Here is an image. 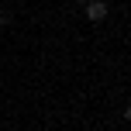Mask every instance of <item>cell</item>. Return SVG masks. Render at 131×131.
<instances>
[{
  "instance_id": "1",
  "label": "cell",
  "mask_w": 131,
  "mask_h": 131,
  "mask_svg": "<svg viewBox=\"0 0 131 131\" xmlns=\"http://www.w3.org/2000/svg\"><path fill=\"white\" fill-rule=\"evenodd\" d=\"M86 21H104L107 17V14H111V7H107L104 4V0H86Z\"/></svg>"
}]
</instances>
